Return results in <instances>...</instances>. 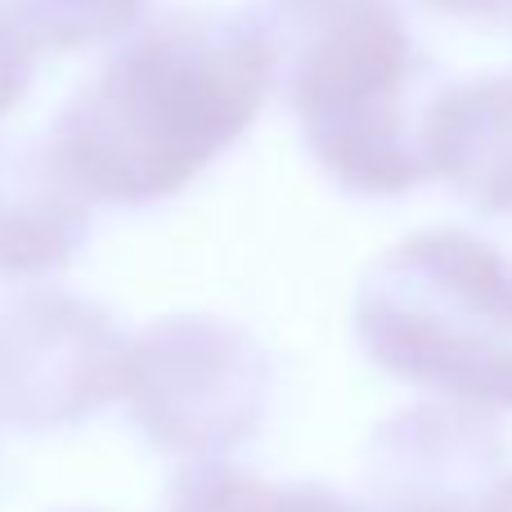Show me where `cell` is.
Here are the masks:
<instances>
[{
    "label": "cell",
    "instance_id": "6da1fadb",
    "mask_svg": "<svg viewBox=\"0 0 512 512\" xmlns=\"http://www.w3.org/2000/svg\"><path fill=\"white\" fill-rule=\"evenodd\" d=\"M270 90L274 63L252 14L167 9L117 41L63 99L45 140L90 203L144 207L212 167Z\"/></svg>",
    "mask_w": 512,
    "mask_h": 512
},
{
    "label": "cell",
    "instance_id": "7a4b0ae2",
    "mask_svg": "<svg viewBox=\"0 0 512 512\" xmlns=\"http://www.w3.org/2000/svg\"><path fill=\"white\" fill-rule=\"evenodd\" d=\"M310 158L360 198L432 180L427 113L445 81L418 50L400 0H252Z\"/></svg>",
    "mask_w": 512,
    "mask_h": 512
},
{
    "label": "cell",
    "instance_id": "3957f363",
    "mask_svg": "<svg viewBox=\"0 0 512 512\" xmlns=\"http://www.w3.org/2000/svg\"><path fill=\"white\" fill-rule=\"evenodd\" d=\"M360 351L382 373L468 409H512V256L454 225L396 239L351 301Z\"/></svg>",
    "mask_w": 512,
    "mask_h": 512
},
{
    "label": "cell",
    "instance_id": "277c9868",
    "mask_svg": "<svg viewBox=\"0 0 512 512\" xmlns=\"http://www.w3.org/2000/svg\"><path fill=\"white\" fill-rule=\"evenodd\" d=\"M270 351L221 315L149 319L126 337V418L162 454L216 463L248 445L270 409Z\"/></svg>",
    "mask_w": 512,
    "mask_h": 512
},
{
    "label": "cell",
    "instance_id": "5b68a950",
    "mask_svg": "<svg viewBox=\"0 0 512 512\" xmlns=\"http://www.w3.org/2000/svg\"><path fill=\"white\" fill-rule=\"evenodd\" d=\"M122 382L126 337L104 306L45 283L0 292V427H77Z\"/></svg>",
    "mask_w": 512,
    "mask_h": 512
},
{
    "label": "cell",
    "instance_id": "8992f818",
    "mask_svg": "<svg viewBox=\"0 0 512 512\" xmlns=\"http://www.w3.org/2000/svg\"><path fill=\"white\" fill-rule=\"evenodd\" d=\"M504 459V432L486 409L405 405L364 445V512H481L504 481Z\"/></svg>",
    "mask_w": 512,
    "mask_h": 512
},
{
    "label": "cell",
    "instance_id": "52a82bcc",
    "mask_svg": "<svg viewBox=\"0 0 512 512\" xmlns=\"http://www.w3.org/2000/svg\"><path fill=\"white\" fill-rule=\"evenodd\" d=\"M90 198L59 167L50 140L0 135V274L36 279L86 248Z\"/></svg>",
    "mask_w": 512,
    "mask_h": 512
},
{
    "label": "cell",
    "instance_id": "ba28073f",
    "mask_svg": "<svg viewBox=\"0 0 512 512\" xmlns=\"http://www.w3.org/2000/svg\"><path fill=\"white\" fill-rule=\"evenodd\" d=\"M427 162L477 212L512 216V72L445 81L427 113Z\"/></svg>",
    "mask_w": 512,
    "mask_h": 512
},
{
    "label": "cell",
    "instance_id": "9c48e42d",
    "mask_svg": "<svg viewBox=\"0 0 512 512\" xmlns=\"http://www.w3.org/2000/svg\"><path fill=\"white\" fill-rule=\"evenodd\" d=\"M158 512H364L324 481H270L234 463H189L171 477Z\"/></svg>",
    "mask_w": 512,
    "mask_h": 512
},
{
    "label": "cell",
    "instance_id": "30bf717a",
    "mask_svg": "<svg viewBox=\"0 0 512 512\" xmlns=\"http://www.w3.org/2000/svg\"><path fill=\"white\" fill-rule=\"evenodd\" d=\"M149 0H0L14 36L36 50H86V45L131 36L144 23Z\"/></svg>",
    "mask_w": 512,
    "mask_h": 512
},
{
    "label": "cell",
    "instance_id": "8fae6325",
    "mask_svg": "<svg viewBox=\"0 0 512 512\" xmlns=\"http://www.w3.org/2000/svg\"><path fill=\"white\" fill-rule=\"evenodd\" d=\"M27 81H32V54H27V45L18 41L14 27L0 14V117L23 99Z\"/></svg>",
    "mask_w": 512,
    "mask_h": 512
},
{
    "label": "cell",
    "instance_id": "7c38bea8",
    "mask_svg": "<svg viewBox=\"0 0 512 512\" xmlns=\"http://www.w3.org/2000/svg\"><path fill=\"white\" fill-rule=\"evenodd\" d=\"M423 9L445 18H499L512 14V0H418Z\"/></svg>",
    "mask_w": 512,
    "mask_h": 512
},
{
    "label": "cell",
    "instance_id": "4fadbf2b",
    "mask_svg": "<svg viewBox=\"0 0 512 512\" xmlns=\"http://www.w3.org/2000/svg\"><path fill=\"white\" fill-rule=\"evenodd\" d=\"M481 512H512V472H504V481L495 486V495L486 499V508Z\"/></svg>",
    "mask_w": 512,
    "mask_h": 512
}]
</instances>
